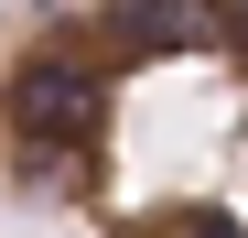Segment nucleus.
Returning a JSON list of instances; mask_svg holds the SVG:
<instances>
[{
    "mask_svg": "<svg viewBox=\"0 0 248 238\" xmlns=\"http://www.w3.org/2000/svg\"><path fill=\"white\" fill-rule=\"evenodd\" d=\"M0 206L65 238H248V0L0 11Z\"/></svg>",
    "mask_w": 248,
    "mask_h": 238,
    "instance_id": "nucleus-1",
    "label": "nucleus"
}]
</instances>
